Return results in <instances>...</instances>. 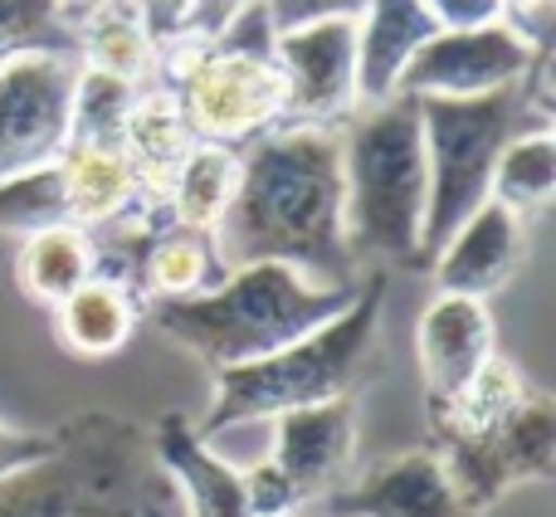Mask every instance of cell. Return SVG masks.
Wrapping results in <instances>:
<instances>
[{"instance_id": "21", "label": "cell", "mask_w": 556, "mask_h": 517, "mask_svg": "<svg viewBox=\"0 0 556 517\" xmlns=\"http://www.w3.org/2000/svg\"><path fill=\"white\" fill-rule=\"evenodd\" d=\"M49 313H54L59 342H64L74 356L98 362V356H117L127 342H132V332H137L147 307L137 303L127 288H117V283H108V278L93 274L59 307H49Z\"/></svg>"}, {"instance_id": "15", "label": "cell", "mask_w": 556, "mask_h": 517, "mask_svg": "<svg viewBox=\"0 0 556 517\" xmlns=\"http://www.w3.org/2000/svg\"><path fill=\"white\" fill-rule=\"evenodd\" d=\"M528 258V220L513 215L508 205L483 201L459 230L444 240V250L434 254L430 274L440 278V293L459 298H483L498 293Z\"/></svg>"}, {"instance_id": "25", "label": "cell", "mask_w": 556, "mask_h": 517, "mask_svg": "<svg viewBox=\"0 0 556 517\" xmlns=\"http://www.w3.org/2000/svg\"><path fill=\"white\" fill-rule=\"evenodd\" d=\"M528 376L518 371V362L508 356H489L483 371L464 386L454 401H444L440 411H425L430 420V440H454V434H483L489 425H498L513 405H522L528 395Z\"/></svg>"}, {"instance_id": "32", "label": "cell", "mask_w": 556, "mask_h": 517, "mask_svg": "<svg viewBox=\"0 0 556 517\" xmlns=\"http://www.w3.org/2000/svg\"><path fill=\"white\" fill-rule=\"evenodd\" d=\"M498 20L522 39L528 49H552V29H556V0H503Z\"/></svg>"}, {"instance_id": "16", "label": "cell", "mask_w": 556, "mask_h": 517, "mask_svg": "<svg viewBox=\"0 0 556 517\" xmlns=\"http://www.w3.org/2000/svg\"><path fill=\"white\" fill-rule=\"evenodd\" d=\"M147 444H152V459L162 469V479L181 499L186 517H250L240 469L230 459H220L211 450V440H201L186 415L176 411L162 415L156 430L147 434Z\"/></svg>"}, {"instance_id": "14", "label": "cell", "mask_w": 556, "mask_h": 517, "mask_svg": "<svg viewBox=\"0 0 556 517\" xmlns=\"http://www.w3.org/2000/svg\"><path fill=\"white\" fill-rule=\"evenodd\" d=\"M317 508L323 517H479L454 493L450 474L430 450L395 454L362 479H346Z\"/></svg>"}, {"instance_id": "28", "label": "cell", "mask_w": 556, "mask_h": 517, "mask_svg": "<svg viewBox=\"0 0 556 517\" xmlns=\"http://www.w3.org/2000/svg\"><path fill=\"white\" fill-rule=\"evenodd\" d=\"M137 93H142V88L78 64L74 113H68V142H123V127H127V113H132Z\"/></svg>"}, {"instance_id": "4", "label": "cell", "mask_w": 556, "mask_h": 517, "mask_svg": "<svg viewBox=\"0 0 556 517\" xmlns=\"http://www.w3.org/2000/svg\"><path fill=\"white\" fill-rule=\"evenodd\" d=\"M352 298L356 283L327 288L288 264H240L205 293L152 303L147 313H152L156 332L181 342L211 371H225V366L260 362L269 352H283L298 337L317 332Z\"/></svg>"}, {"instance_id": "8", "label": "cell", "mask_w": 556, "mask_h": 517, "mask_svg": "<svg viewBox=\"0 0 556 517\" xmlns=\"http://www.w3.org/2000/svg\"><path fill=\"white\" fill-rule=\"evenodd\" d=\"M430 454L444 464L454 493L483 517L518 483H547L556 474V405L552 395L528 391L498 425L483 434L430 440Z\"/></svg>"}, {"instance_id": "13", "label": "cell", "mask_w": 556, "mask_h": 517, "mask_svg": "<svg viewBox=\"0 0 556 517\" xmlns=\"http://www.w3.org/2000/svg\"><path fill=\"white\" fill-rule=\"evenodd\" d=\"M415 352L425 376V411H440L444 401L464 391L483 371L489 356H498V327L483 298L434 293V303L420 313Z\"/></svg>"}, {"instance_id": "18", "label": "cell", "mask_w": 556, "mask_h": 517, "mask_svg": "<svg viewBox=\"0 0 556 517\" xmlns=\"http://www.w3.org/2000/svg\"><path fill=\"white\" fill-rule=\"evenodd\" d=\"M195 147L191 127H186L181 108H176V93L166 84H147L137 93L132 113H127L123 127V156L132 166V181L142 205L152 211H166V186H172L181 156Z\"/></svg>"}, {"instance_id": "19", "label": "cell", "mask_w": 556, "mask_h": 517, "mask_svg": "<svg viewBox=\"0 0 556 517\" xmlns=\"http://www.w3.org/2000/svg\"><path fill=\"white\" fill-rule=\"evenodd\" d=\"M54 166L68 201V220L78 230H103L132 205H142L123 142H68Z\"/></svg>"}, {"instance_id": "24", "label": "cell", "mask_w": 556, "mask_h": 517, "mask_svg": "<svg viewBox=\"0 0 556 517\" xmlns=\"http://www.w3.org/2000/svg\"><path fill=\"white\" fill-rule=\"evenodd\" d=\"M235 186H240V152L215 142H195L181 156V166H176L172 186H166V215L176 225H191V230H215Z\"/></svg>"}, {"instance_id": "6", "label": "cell", "mask_w": 556, "mask_h": 517, "mask_svg": "<svg viewBox=\"0 0 556 517\" xmlns=\"http://www.w3.org/2000/svg\"><path fill=\"white\" fill-rule=\"evenodd\" d=\"M342 186H346V240L356 258H391L420 268V230L430 201L420 103L395 93L386 103L356 108L342 127Z\"/></svg>"}, {"instance_id": "12", "label": "cell", "mask_w": 556, "mask_h": 517, "mask_svg": "<svg viewBox=\"0 0 556 517\" xmlns=\"http://www.w3.org/2000/svg\"><path fill=\"white\" fill-rule=\"evenodd\" d=\"M269 459L293 479L307 508L337 493L352 479L356 464V401L337 395L323 405H298V411L274 415V444Z\"/></svg>"}, {"instance_id": "9", "label": "cell", "mask_w": 556, "mask_h": 517, "mask_svg": "<svg viewBox=\"0 0 556 517\" xmlns=\"http://www.w3.org/2000/svg\"><path fill=\"white\" fill-rule=\"evenodd\" d=\"M74 54H20L0 68V176L59 162L74 113Z\"/></svg>"}, {"instance_id": "30", "label": "cell", "mask_w": 556, "mask_h": 517, "mask_svg": "<svg viewBox=\"0 0 556 517\" xmlns=\"http://www.w3.org/2000/svg\"><path fill=\"white\" fill-rule=\"evenodd\" d=\"M244 479V503H250V517H303V493L293 489V479H288L283 469L264 454L260 464H250V469H240Z\"/></svg>"}, {"instance_id": "11", "label": "cell", "mask_w": 556, "mask_h": 517, "mask_svg": "<svg viewBox=\"0 0 556 517\" xmlns=\"http://www.w3.org/2000/svg\"><path fill=\"white\" fill-rule=\"evenodd\" d=\"M547 54V49H542ZM538 49H528L508 25L479 29H434L410 59L401 78V93L410 98H479L518 84L532 74Z\"/></svg>"}, {"instance_id": "36", "label": "cell", "mask_w": 556, "mask_h": 517, "mask_svg": "<svg viewBox=\"0 0 556 517\" xmlns=\"http://www.w3.org/2000/svg\"><path fill=\"white\" fill-rule=\"evenodd\" d=\"M244 0H195V20H191V39H211L225 20L240 10Z\"/></svg>"}, {"instance_id": "5", "label": "cell", "mask_w": 556, "mask_h": 517, "mask_svg": "<svg viewBox=\"0 0 556 517\" xmlns=\"http://www.w3.org/2000/svg\"><path fill=\"white\" fill-rule=\"evenodd\" d=\"M381 313H386V274H371L356 283L352 303L317 332L298 337L283 352H269L260 362L215 371L211 411L195 425V434L220 440L235 425L274 420V415L298 411V405H323L337 401V395H352L356 381L366 376V366H371Z\"/></svg>"}, {"instance_id": "29", "label": "cell", "mask_w": 556, "mask_h": 517, "mask_svg": "<svg viewBox=\"0 0 556 517\" xmlns=\"http://www.w3.org/2000/svg\"><path fill=\"white\" fill-rule=\"evenodd\" d=\"M20 54L78 59V29L59 15L54 0H0V68Z\"/></svg>"}, {"instance_id": "37", "label": "cell", "mask_w": 556, "mask_h": 517, "mask_svg": "<svg viewBox=\"0 0 556 517\" xmlns=\"http://www.w3.org/2000/svg\"><path fill=\"white\" fill-rule=\"evenodd\" d=\"M54 5H59V15H64L68 20V25H84V20L88 15H98V10H103L108 5V0H54Z\"/></svg>"}, {"instance_id": "20", "label": "cell", "mask_w": 556, "mask_h": 517, "mask_svg": "<svg viewBox=\"0 0 556 517\" xmlns=\"http://www.w3.org/2000/svg\"><path fill=\"white\" fill-rule=\"evenodd\" d=\"M225 274H230V264L215 250V235L176 220L147 235L142 254H137V293L147 307L172 303V298H195L220 283Z\"/></svg>"}, {"instance_id": "3", "label": "cell", "mask_w": 556, "mask_h": 517, "mask_svg": "<svg viewBox=\"0 0 556 517\" xmlns=\"http://www.w3.org/2000/svg\"><path fill=\"white\" fill-rule=\"evenodd\" d=\"M420 103L430 201L420 230V268L434 264L454 230L489 201L493 162L513 137L552 127V49L538 54L528 78L479 98H415Z\"/></svg>"}, {"instance_id": "34", "label": "cell", "mask_w": 556, "mask_h": 517, "mask_svg": "<svg viewBox=\"0 0 556 517\" xmlns=\"http://www.w3.org/2000/svg\"><path fill=\"white\" fill-rule=\"evenodd\" d=\"M49 450H54V430H20V425L0 420V479L39 464Z\"/></svg>"}, {"instance_id": "33", "label": "cell", "mask_w": 556, "mask_h": 517, "mask_svg": "<svg viewBox=\"0 0 556 517\" xmlns=\"http://www.w3.org/2000/svg\"><path fill=\"white\" fill-rule=\"evenodd\" d=\"M132 10L147 25V35L156 39V49H166V45H176V39L191 35L195 0H132Z\"/></svg>"}, {"instance_id": "35", "label": "cell", "mask_w": 556, "mask_h": 517, "mask_svg": "<svg viewBox=\"0 0 556 517\" xmlns=\"http://www.w3.org/2000/svg\"><path fill=\"white\" fill-rule=\"evenodd\" d=\"M425 10L434 15L440 29H479V25H498L503 0H425Z\"/></svg>"}, {"instance_id": "2", "label": "cell", "mask_w": 556, "mask_h": 517, "mask_svg": "<svg viewBox=\"0 0 556 517\" xmlns=\"http://www.w3.org/2000/svg\"><path fill=\"white\" fill-rule=\"evenodd\" d=\"M166 503L147 434L113 411L68 415L45 459L0 479V517H162Z\"/></svg>"}, {"instance_id": "7", "label": "cell", "mask_w": 556, "mask_h": 517, "mask_svg": "<svg viewBox=\"0 0 556 517\" xmlns=\"http://www.w3.org/2000/svg\"><path fill=\"white\" fill-rule=\"evenodd\" d=\"M156 84L176 93V108L195 142L244 152L250 142L283 127V78L274 59L230 54V49H215L211 39L186 35L162 49Z\"/></svg>"}, {"instance_id": "31", "label": "cell", "mask_w": 556, "mask_h": 517, "mask_svg": "<svg viewBox=\"0 0 556 517\" xmlns=\"http://www.w3.org/2000/svg\"><path fill=\"white\" fill-rule=\"evenodd\" d=\"M260 5L269 10L278 35H288V29L323 25V20H356L366 10V0H260Z\"/></svg>"}, {"instance_id": "22", "label": "cell", "mask_w": 556, "mask_h": 517, "mask_svg": "<svg viewBox=\"0 0 556 517\" xmlns=\"http://www.w3.org/2000/svg\"><path fill=\"white\" fill-rule=\"evenodd\" d=\"M78 64L98 68V74H113L132 88H147L156 84L162 49H156V39L137 20L132 0H108L98 15H88L78 25Z\"/></svg>"}, {"instance_id": "10", "label": "cell", "mask_w": 556, "mask_h": 517, "mask_svg": "<svg viewBox=\"0 0 556 517\" xmlns=\"http://www.w3.org/2000/svg\"><path fill=\"white\" fill-rule=\"evenodd\" d=\"M283 127H337L362 108L356 98V20H323L278 35Z\"/></svg>"}, {"instance_id": "26", "label": "cell", "mask_w": 556, "mask_h": 517, "mask_svg": "<svg viewBox=\"0 0 556 517\" xmlns=\"http://www.w3.org/2000/svg\"><path fill=\"white\" fill-rule=\"evenodd\" d=\"M552 196H556V137L552 127H532V133L513 137L503 147V156L493 162L489 201L532 220V215H542L552 205Z\"/></svg>"}, {"instance_id": "17", "label": "cell", "mask_w": 556, "mask_h": 517, "mask_svg": "<svg viewBox=\"0 0 556 517\" xmlns=\"http://www.w3.org/2000/svg\"><path fill=\"white\" fill-rule=\"evenodd\" d=\"M434 15L425 0H366L356 15V98L362 108L401 93V78L420 45L434 35Z\"/></svg>"}, {"instance_id": "23", "label": "cell", "mask_w": 556, "mask_h": 517, "mask_svg": "<svg viewBox=\"0 0 556 517\" xmlns=\"http://www.w3.org/2000/svg\"><path fill=\"white\" fill-rule=\"evenodd\" d=\"M15 278L25 288V298H35L39 307H59L78 283L93 278V240H88V230L54 225V230L20 240Z\"/></svg>"}, {"instance_id": "1", "label": "cell", "mask_w": 556, "mask_h": 517, "mask_svg": "<svg viewBox=\"0 0 556 517\" xmlns=\"http://www.w3.org/2000/svg\"><path fill=\"white\" fill-rule=\"evenodd\" d=\"M211 235L230 268L288 264L327 288L362 283V258L346 240L342 137L327 127H274L250 142L240 186Z\"/></svg>"}, {"instance_id": "27", "label": "cell", "mask_w": 556, "mask_h": 517, "mask_svg": "<svg viewBox=\"0 0 556 517\" xmlns=\"http://www.w3.org/2000/svg\"><path fill=\"white\" fill-rule=\"evenodd\" d=\"M54 225H74L54 162L20 176H0V235L29 240V235L54 230Z\"/></svg>"}]
</instances>
